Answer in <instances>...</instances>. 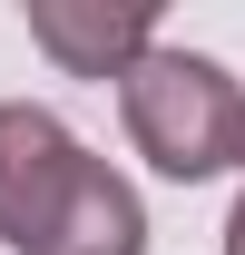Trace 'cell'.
<instances>
[{"label": "cell", "mask_w": 245, "mask_h": 255, "mask_svg": "<svg viewBox=\"0 0 245 255\" xmlns=\"http://www.w3.org/2000/svg\"><path fill=\"white\" fill-rule=\"evenodd\" d=\"M118 118L137 137V157L177 187H206L226 167H245V79L206 49H167L157 39L147 59L118 79Z\"/></svg>", "instance_id": "1"}, {"label": "cell", "mask_w": 245, "mask_h": 255, "mask_svg": "<svg viewBox=\"0 0 245 255\" xmlns=\"http://www.w3.org/2000/svg\"><path fill=\"white\" fill-rule=\"evenodd\" d=\"M39 255H147V206L108 157H89V177L69 187L59 226L39 236Z\"/></svg>", "instance_id": "4"}, {"label": "cell", "mask_w": 245, "mask_h": 255, "mask_svg": "<svg viewBox=\"0 0 245 255\" xmlns=\"http://www.w3.org/2000/svg\"><path fill=\"white\" fill-rule=\"evenodd\" d=\"M226 255H245V196H236V216H226Z\"/></svg>", "instance_id": "5"}, {"label": "cell", "mask_w": 245, "mask_h": 255, "mask_svg": "<svg viewBox=\"0 0 245 255\" xmlns=\"http://www.w3.org/2000/svg\"><path fill=\"white\" fill-rule=\"evenodd\" d=\"M30 39L69 79H127V69L157 49L147 10H108V0H30Z\"/></svg>", "instance_id": "3"}, {"label": "cell", "mask_w": 245, "mask_h": 255, "mask_svg": "<svg viewBox=\"0 0 245 255\" xmlns=\"http://www.w3.org/2000/svg\"><path fill=\"white\" fill-rule=\"evenodd\" d=\"M79 177H89V147H79L49 108L0 98V246L39 255V236L59 226V206H69Z\"/></svg>", "instance_id": "2"}]
</instances>
